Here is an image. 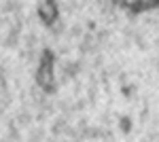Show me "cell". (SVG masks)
Segmentation results:
<instances>
[{
    "label": "cell",
    "mask_w": 159,
    "mask_h": 142,
    "mask_svg": "<svg viewBox=\"0 0 159 142\" xmlns=\"http://www.w3.org/2000/svg\"><path fill=\"white\" fill-rule=\"evenodd\" d=\"M110 2L132 13H147L153 9H159V0H110Z\"/></svg>",
    "instance_id": "1"
}]
</instances>
